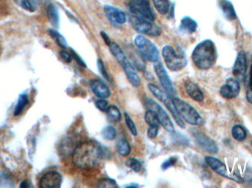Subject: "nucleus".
<instances>
[{
    "instance_id": "nucleus-1",
    "label": "nucleus",
    "mask_w": 252,
    "mask_h": 188,
    "mask_svg": "<svg viewBox=\"0 0 252 188\" xmlns=\"http://www.w3.org/2000/svg\"><path fill=\"white\" fill-rule=\"evenodd\" d=\"M106 155L103 146L89 140L80 143L75 149L72 154V162L81 169H90L95 167Z\"/></svg>"
},
{
    "instance_id": "nucleus-2",
    "label": "nucleus",
    "mask_w": 252,
    "mask_h": 188,
    "mask_svg": "<svg viewBox=\"0 0 252 188\" xmlns=\"http://www.w3.org/2000/svg\"><path fill=\"white\" fill-rule=\"evenodd\" d=\"M216 45L212 40L201 41L194 49L192 60L194 65L201 70H207L213 67L217 60Z\"/></svg>"
},
{
    "instance_id": "nucleus-3",
    "label": "nucleus",
    "mask_w": 252,
    "mask_h": 188,
    "mask_svg": "<svg viewBox=\"0 0 252 188\" xmlns=\"http://www.w3.org/2000/svg\"><path fill=\"white\" fill-rule=\"evenodd\" d=\"M134 43L142 58L151 63L158 61L159 52L151 40L144 35H138L134 38Z\"/></svg>"
},
{
    "instance_id": "nucleus-4",
    "label": "nucleus",
    "mask_w": 252,
    "mask_h": 188,
    "mask_svg": "<svg viewBox=\"0 0 252 188\" xmlns=\"http://www.w3.org/2000/svg\"><path fill=\"white\" fill-rule=\"evenodd\" d=\"M173 104L182 119L191 125L199 126L203 124V119L198 111L188 102L178 98H172Z\"/></svg>"
},
{
    "instance_id": "nucleus-5",
    "label": "nucleus",
    "mask_w": 252,
    "mask_h": 188,
    "mask_svg": "<svg viewBox=\"0 0 252 188\" xmlns=\"http://www.w3.org/2000/svg\"><path fill=\"white\" fill-rule=\"evenodd\" d=\"M162 57L166 66L170 70L178 72L187 66L188 60L183 53L176 51L171 46H165L162 49Z\"/></svg>"
},
{
    "instance_id": "nucleus-6",
    "label": "nucleus",
    "mask_w": 252,
    "mask_h": 188,
    "mask_svg": "<svg viewBox=\"0 0 252 188\" xmlns=\"http://www.w3.org/2000/svg\"><path fill=\"white\" fill-rule=\"evenodd\" d=\"M129 19L131 26L139 33L151 36H158L161 35V27L152 21L133 15H131Z\"/></svg>"
},
{
    "instance_id": "nucleus-7",
    "label": "nucleus",
    "mask_w": 252,
    "mask_h": 188,
    "mask_svg": "<svg viewBox=\"0 0 252 188\" xmlns=\"http://www.w3.org/2000/svg\"><path fill=\"white\" fill-rule=\"evenodd\" d=\"M128 8L133 16L144 18L154 22L155 14L150 4V0H130Z\"/></svg>"
},
{
    "instance_id": "nucleus-8",
    "label": "nucleus",
    "mask_w": 252,
    "mask_h": 188,
    "mask_svg": "<svg viewBox=\"0 0 252 188\" xmlns=\"http://www.w3.org/2000/svg\"><path fill=\"white\" fill-rule=\"evenodd\" d=\"M145 105L148 109H151L156 112L158 120H159L160 124L167 132H170V133L174 132V126H173L171 119L165 110L157 102L151 98H147L145 100Z\"/></svg>"
},
{
    "instance_id": "nucleus-9",
    "label": "nucleus",
    "mask_w": 252,
    "mask_h": 188,
    "mask_svg": "<svg viewBox=\"0 0 252 188\" xmlns=\"http://www.w3.org/2000/svg\"><path fill=\"white\" fill-rule=\"evenodd\" d=\"M154 70L158 77V81L161 82V86L164 88V91L167 93L170 97L173 98L176 94V91L172 83L171 80L169 78L167 71L164 69V66L161 62H156L154 64Z\"/></svg>"
},
{
    "instance_id": "nucleus-10",
    "label": "nucleus",
    "mask_w": 252,
    "mask_h": 188,
    "mask_svg": "<svg viewBox=\"0 0 252 188\" xmlns=\"http://www.w3.org/2000/svg\"><path fill=\"white\" fill-rule=\"evenodd\" d=\"M192 135L197 144L206 152L211 154H216L219 152V146L216 142L202 132L192 130Z\"/></svg>"
},
{
    "instance_id": "nucleus-11",
    "label": "nucleus",
    "mask_w": 252,
    "mask_h": 188,
    "mask_svg": "<svg viewBox=\"0 0 252 188\" xmlns=\"http://www.w3.org/2000/svg\"><path fill=\"white\" fill-rule=\"evenodd\" d=\"M105 14L113 26L120 27L126 23V15L123 10L112 5H105Z\"/></svg>"
},
{
    "instance_id": "nucleus-12",
    "label": "nucleus",
    "mask_w": 252,
    "mask_h": 188,
    "mask_svg": "<svg viewBox=\"0 0 252 188\" xmlns=\"http://www.w3.org/2000/svg\"><path fill=\"white\" fill-rule=\"evenodd\" d=\"M241 92V85L236 78H229L224 85L220 89V94L226 99H232L237 97Z\"/></svg>"
},
{
    "instance_id": "nucleus-13",
    "label": "nucleus",
    "mask_w": 252,
    "mask_h": 188,
    "mask_svg": "<svg viewBox=\"0 0 252 188\" xmlns=\"http://www.w3.org/2000/svg\"><path fill=\"white\" fill-rule=\"evenodd\" d=\"M247 72V57L245 51L241 50L238 53L232 69V73L237 80L243 81Z\"/></svg>"
},
{
    "instance_id": "nucleus-14",
    "label": "nucleus",
    "mask_w": 252,
    "mask_h": 188,
    "mask_svg": "<svg viewBox=\"0 0 252 188\" xmlns=\"http://www.w3.org/2000/svg\"><path fill=\"white\" fill-rule=\"evenodd\" d=\"M62 177L57 171H50L46 173L39 182L40 188H59L62 186Z\"/></svg>"
},
{
    "instance_id": "nucleus-15",
    "label": "nucleus",
    "mask_w": 252,
    "mask_h": 188,
    "mask_svg": "<svg viewBox=\"0 0 252 188\" xmlns=\"http://www.w3.org/2000/svg\"><path fill=\"white\" fill-rule=\"evenodd\" d=\"M90 88L94 94L100 99H106L111 95V91L105 82L98 79L90 81Z\"/></svg>"
},
{
    "instance_id": "nucleus-16",
    "label": "nucleus",
    "mask_w": 252,
    "mask_h": 188,
    "mask_svg": "<svg viewBox=\"0 0 252 188\" xmlns=\"http://www.w3.org/2000/svg\"><path fill=\"white\" fill-rule=\"evenodd\" d=\"M80 143L81 142H80V138L78 136H68L62 142V146H61V152L66 156L72 155L74 151L78 147Z\"/></svg>"
},
{
    "instance_id": "nucleus-17",
    "label": "nucleus",
    "mask_w": 252,
    "mask_h": 188,
    "mask_svg": "<svg viewBox=\"0 0 252 188\" xmlns=\"http://www.w3.org/2000/svg\"><path fill=\"white\" fill-rule=\"evenodd\" d=\"M205 161L207 165L219 175L226 178H230L228 174L227 168L224 163L221 162L218 158L212 156H207L205 158Z\"/></svg>"
},
{
    "instance_id": "nucleus-18",
    "label": "nucleus",
    "mask_w": 252,
    "mask_h": 188,
    "mask_svg": "<svg viewBox=\"0 0 252 188\" xmlns=\"http://www.w3.org/2000/svg\"><path fill=\"white\" fill-rule=\"evenodd\" d=\"M124 68V72L127 80L133 86L139 87L141 84V79L138 74L136 73L133 65L129 62L128 60H126L124 64L121 65Z\"/></svg>"
},
{
    "instance_id": "nucleus-19",
    "label": "nucleus",
    "mask_w": 252,
    "mask_h": 188,
    "mask_svg": "<svg viewBox=\"0 0 252 188\" xmlns=\"http://www.w3.org/2000/svg\"><path fill=\"white\" fill-rule=\"evenodd\" d=\"M185 85L187 93L193 100L198 102L204 101V93L197 84L192 82V81H188L185 82Z\"/></svg>"
},
{
    "instance_id": "nucleus-20",
    "label": "nucleus",
    "mask_w": 252,
    "mask_h": 188,
    "mask_svg": "<svg viewBox=\"0 0 252 188\" xmlns=\"http://www.w3.org/2000/svg\"><path fill=\"white\" fill-rule=\"evenodd\" d=\"M162 102L165 105L168 110L170 111V113L173 115L176 124H177L179 127H182V128H185V121L182 119V117L179 115V112H178L177 109H176V107H175L174 104H173L172 97H170V96H167Z\"/></svg>"
},
{
    "instance_id": "nucleus-21",
    "label": "nucleus",
    "mask_w": 252,
    "mask_h": 188,
    "mask_svg": "<svg viewBox=\"0 0 252 188\" xmlns=\"http://www.w3.org/2000/svg\"><path fill=\"white\" fill-rule=\"evenodd\" d=\"M198 27V24L189 16H185L181 20L179 29L185 33H193Z\"/></svg>"
},
{
    "instance_id": "nucleus-22",
    "label": "nucleus",
    "mask_w": 252,
    "mask_h": 188,
    "mask_svg": "<svg viewBox=\"0 0 252 188\" xmlns=\"http://www.w3.org/2000/svg\"><path fill=\"white\" fill-rule=\"evenodd\" d=\"M219 5L226 19L230 21L237 19L236 12H235L233 4L231 3V1H228V0H220Z\"/></svg>"
},
{
    "instance_id": "nucleus-23",
    "label": "nucleus",
    "mask_w": 252,
    "mask_h": 188,
    "mask_svg": "<svg viewBox=\"0 0 252 188\" xmlns=\"http://www.w3.org/2000/svg\"><path fill=\"white\" fill-rule=\"evenodd\" d=\"M108 47H109V50H110L111 53H112L114 57L116 58V60H118V63H119L120 64H124L126 60H127L125 53H124V52L123 51L121 47H120L116 42L111 41L110 44H109Z\"/></svg>"
},
{
    "instance_id": "nucleus-24",
    "label": "nucleus",
    "mask_w": 252,
    "mask_h": 188,
    "mask_svg": "<svg viewBox=\"0 0 252 188\" xmlns=\"http://www.w3.org/2000/svg\"><path fill=\"white\" fill-rule=\"evenodd\" d=\"M47 17L49 21L55 27L59 25V13L57 7L54 4H50L47 9Z\"/></svg>"
},
{
    "instance_id": "nucleus-25",
    "label": "nucleus",
    "mask_w": 252,
    "mask_h": 188,
    "mask_svg": "<svg viewBox=\"0 0 252 188\" xmlns=\"http://www.w3.org/2000/svg\"><path fill=\"white\" fill-rule=\"evenodd\" d=\"M14 2L21 8L31 13L35 12L38 6L37 0H14Z\"/></svg>"
},
{
    "instance_id": "nucleus-26",
    "label": "nucleus",
    "mask_w": 252,
    "mask_h": 188,
    "mask_svg": "<svg viewBox=\"0 0 252 188\" xmlns=\"http://www.w3.org/2000/svg\"><path fill=\"white\" fill-rule=\"evenodd\" d=\"M232 137L239 142L244 141L247 137V132L243 126L236 124L232 127Z\"/></svg>"
},
{
    "instance_id": "nucleus-27",
    "label": "nucleus",
    "mask_w": 252,
    "mask_h": 188,
    "mask_svg": "<svg viewBox=\"0 0 252 188\" xmlns=\"http://www.w3.org/2000/svg\"><path fill=\"white\" fill-rule=\"evenodd\" d=\"M154 7L160 14L166 15L170 11V4L169 0H152Z\"/></svg>"
},
{
    "instance_id": "nucleus-28",
    "label": "nucleus",
    "mask_w": 252,
    "mask_h": 188,
    "mask_svg": "<svg viewBox=\"0 0 252 188\" xmlns=\"http://www.w3.org/2000/svg\"><path fill=\"white\" fill-rule=\"evenodd\" d=\"M106 112H107L108 119L110 122L117 123L121 121V111H120L119 108L115 105H110Z\"/></svg>"
},
{
    "instance_id": "nucleus-29",
    "label": "nucleus",
    "mask_w": 252,
    "mask_h": 188,
    "mask_svg": "<svg viewBox=\"0 0 252 188\" xmlns=\"http://www.w3.org/2000/svg\"><path fill=\"white\" fill-rule=\"evenodd\" d=\"M117 149L121 156L126 157L130 153V146L127 140L124 138L120 139L117 143Z\"/></svg>"
},
{
    "instance_id": "nucleus-30",
    "label": "nucleus",
    "mask_w": 252,
    "mask_h": 188,
    "mask_svg": "<svg viewBox=\"0 0 252 188\" xmlns=\"http://www.w3.org/2000/svg\"><path fill=\"white\" fill-rule=\"evenodd\" d=\"M148 87L150 91L156 96L157 99H158L161 102H163L169 96L165 91H162L161 88H158L157 85H154V84L149 83Z\"/></svg>"
},
{
    "instance_id": "nucleus-31",
    "label": "nucleus",
    "mask_w": 252,
    "mask_h": 188,
    "mask_svg": "<svg viewBox=\"0 0 252 188\" xmlns=\"http://www.w3.org/2000/svg\"><path fill=\"white\" fill-rule=\"evenodd\" d=\"M145 120L149 126H159L160 122L158 116L155 112L151 109H148L145 112Z\"/></svg>"
},
{
    "instance_id": "nucleus-32",
    "label": "nucleus",
    "mask_w": 252,
    "mask_h": 188,
    "mask_svg": "<svg viewBox=\"0 0 252 188\" xmlns=\"http://www.w3.org/2000/svg\"><path fill=\"white\" fill-rule=\"evenodd\" d=\"M28 103V98L27 95H22L20 96L19 99V102H18L17 105H16V108L14 110L15 116L20 115L23 111L24 108L25 107Z\"/></svg>"
},
{
    "instance_id": "nucleus-33",
    "label": "nucleus",
    "mask_w": 252,
    "mask_h": 188,
    "mask_svg": "<svg viewBox=\"0 0 252 188\" xmlns=\"http://www.w3.org/2000/svg\"><path fill=\"white\" fill-rule=\"evenodd\" d=\"M102 134H103V137L108 140H115L117 137L116 130H115V127L111 125L105 127L103 132H102Z\"/></svg>"
},
{
    "instance_id": "nucleus-34",
    "label": "nucleus",
    "mask_w": 252,
    "mask_h": 188,
    "mask_svg": "<svg viewBox=\"0 0 252 188\" xmlns=\"http://www.w3.org/2000/svg\"><path fill=\"white\" fill-rule=\"evenodd\" d=\"M49 34L56 40V42L58 43L59 46L62 48H67V44H66V40L62 36L61 34H59L57 31L53 30V29H50L49 30Z\"/></svg>"
},
{
    "instance_id": "nucleus-35",
    "label": "nucleus",
    "mask_w": 252,
    "mask_h": 188,
    "mask_svg": "<svg viewBox=\"0 0 252 188\" xmlns=\"http://www.w3.org/2000/svg\"><path fill=\"white\" fill-rule=\"evenodd\" d=\"M126 164L129 168L133 170L135 172H139L142 168L140 161H138L136 158H130L126 161Z\"/></svg>"
},
{
    "instance_id": "nucleus-36",
    "label": "nucleus",
    "mask_w": 252,
    "mask_h": 188,
    "mask_svg": "<svg viewBox=\"0 0 252 188\" xmlns=\"http://www.w3.org/2000/svg\"><path fill=\"white\" fill-rule=\"evenodd\" d=\"M125 115V120L126 124H127V127H128L129 130H130V133H132V134L134 136L137 135V130H136V125H135L134 122H133V120L130 118V115L127 113V112H125L124 114Z\"/></svg>"
},
{
    "instance_id": "nucleus-37",
    "label": "nucleus",
    "mask_w": 252,
    "mask_h": 188,
    "mask_svg": "<svg viewBox=\"0 0 252 188\" xmlns=\"http://www.w3.org/2000/svg\"><path fill=\"white\" fill-rule=\"evenodd\" d=\"M118 187L116 182L112 179H102L97 185V188H116Z\"/></svg>"
},
{
    "instance_id": "nucleus-38",
    "label": "nucleus",
    "mask_w": 252,
    "mask_h": 188,
    "mask_svg": "<svg viewBox=\"0 0 252 188\" xmlns=\"http://www.w3.org/2000/svg\"><path fill=\"white\" fill-rule=\"evenodd\" d=\"M97 67H98L99 71H100V74L103 75V78L107 80L108 81H111L110 77H109V74L106 71L104 63L100 58L97 60Z\"/></svg>"
},
{
    "instance_id": "nucleus-39",
    "label": "nucleus",
    "mask_w": 252,
    "mask_h": 188,
    "mask_svg": "<svg viewBox=\"0 0 252 188\" xmlns=\"http://www.w3.org/2000/svg\"><path fill=\"white\" fill-rule=\"evenodd\" d=\"M95 105L102 112H106L109 107V103L105 99H97L95 102Z\"/></svg>"
},
{
    "instance_id": "nucleus-40",
    "label": "nucleus",
    "mask_w": 252,
    "mask_h": 188,
    "mask_svg": "<svg viewBox=\"0 0 252 188\" xmlns=\"http://www.w3.org/2000/svg\"><path fill=\"white\" fill-rule=\"evenodd\" d=\"M247 99L252 105V64L250 68V81L247 91Z\"/></svg>"
},
{
    "instance_id": "nucleus-41",
    "label": "nucleus",
    "mask_w": 252,
    "mask_h": 188,
    "mask_svg": "<svg viewBox=\"0 0 252 188\" xmlns=\"http://www.w3.org/2000/svg\"><path fill=\"white\" fill-rule=\"evenodd\" d=\"M158 133V126H149L148 130V136L149 138L154 139L157 137Z\"/></svg>"
},
{
    "instance_id": "nucleus-42",
    "label": "nucleus",
    "mask_w": 252,
    "mask_h": 188,
    "mask_svg": "<svg viewBox=\"0 0 252 188\" xmlns=\"http://www.w3.org/2000/svg\"><path fill=\"white\" fill-rule=\"evenodd\" d=\"M176 161H177V160H176V158H169L168 160H167V161L163 162L162 165H161V168H162L163 170L168 169L169 168L175 165Z\"/></svg>"
},
{
    "instance_id": "nucleus-43",
    "label": "nucleus",
    "mask_w": 252,
    "mask_h": 188,
    "mask_svg": "<svg viewBox=\"0 0 252 188\" xmlns=\"http://www.w3.org/2000/svg\"><path fill=\"white\" fill-rule=\"evenodd\" d=\"M71 54H72V58H73L74 60L78 63V65L83 66V67H86V66H87V65H86V63L84 61V60H83V59L81 58V57H80V56L78 55V54H77V53H75L74 50H71Z\"/></svg>"
},
{
    "instance_id": "nucleus-44",
    "label": "nucleus",
    "mask_w": 252,
    "mask_h": 188,
    "mask_svg": "<svg viewBox=\"0 0 252 188\" xmlns=\"http://www.w3.org/2000/svg\"><path fill=\"white\" fill-rule=\"evenodd\" d=\"M61 57L63 58V60H64L66 63H69L72 61V56L71 53H68L66 50H62L60 52Z\"/></svg>"
},
{
    "instance_id": "nucleus-45",
    "label": "nucleus",
    "mask_w": 252,
    "mask_h": 188,
    "mask_svg": "<svg viewBox=\"0 0 252 188\" xmlns=\"http://www.w3.org/2000/svg\"><path fill=\"white\" fill-rule=\"evenodd\" d=\"M100 35H101L102 38L104 40L105 43H106V45L109 46L111 43V39L109 38V35L106 33L105 32H100Z\"/></svg>"
},
{
    "instance_id": "nucleus-46",
    "label": "nucleus",
    "mask_w": 252,
    "mask_h": 188,
    "mask_svg": "<svg viewBox=\"0 0 252 188\" xmlns=\"http://www.w3.org/2000/svg\"><path fill=\"white\" fill-rule=\"evenodd\" d=\"M251 143H252V142H251Z\"/></svg>"
}]
</instances>
